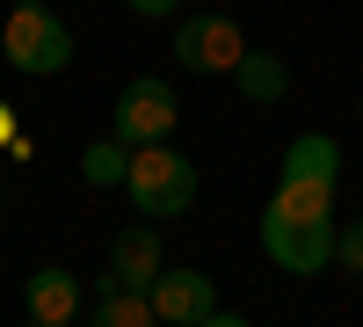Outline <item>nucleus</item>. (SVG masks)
<instances>
[{"mask_svg":"<svg viewBox=\"0 0 363 327\" xmlns=\"http://www.w3.org/2000/svg\"><path fill=\"white\" fill-rule=\"evenodd\" d=\"M80 327H160V313L145 291H109V299H95L80 313Z\"/></svg>","mask_w":363,"mask_h":327,"instance_id":"obj_12","label":"nucleus"},{"mask_svg":"<svg viewBox=\"0 0 363 327\" xmlns=\"http://www.w3.org/2000/svg\"><path fill=\"white\" fill-rule=\"evenodd\" d=\"M284 174H298V182H335V174H342V145L327 131H298L284 145Z\"/></svg>","mask_w":363,"mask_h":327,"instance_id":"obj_9","label":"nucleus"},{"mask_svg":"<svg viewBox=\"0 0 363 327\" xmlns=\"http://www.w3.org/2000/svg\"><path fill=\"white\" fill-rule=\"evenodd\" d=\"M233 80H240V95H247V102H284V87H291V66H284L277 51H247V58L233 66Z\"/></svg>","mask_w":363,"mask_h":327,"instance_id":"obj_11","label":"nucleus"},{"mask_svg":"<svg viewBox=\"0 0 363 327\" xmlns=\"http://www.w3.org/2000/svg\"><path fill=\"white\" fill-rule=\"evenodd\" d=\"M174 58L189 73H233L240 58H247V37H240L233 15H189L174 29Z\"/></svg>","mask_w":363,"mask_h":327,"instance_id":"obj_5","label":"nucleus"},{"mask_svg":"<svg viewBox=\"0 0 363 327\" xmlns=\"http://www.w3.org/2000/svg\"><path fill=\"white\" fill-rule=\"evenodd\" d=\"M15 8H44V0H15Z\"/></svg>","mask_w":363,"mask_h":327,"instance_id":"obj_18","label":"nucleus"},{"mask_svg":"<svg viewBox=\"0 0 363 327\" xmlns=\"http://www.w3.org/2000/svg\"><path fill=\"white\" fill-rule=\"evenodd\" d=\"M22 327H44V320H22Z\"/></svg>","mask_w":363,"mask_h":327,"instance_id":"obj_19","label":"nucleus"},{"mask_svg":"<svg viewBox=\"0 0 363 327\" xmlns=\"http://www.w3.org/2000/svg\"><path fill=\"white\" fill-rule=\"evenodd\" d=\"M167 270V240L153 226H124L109 240V277L124 284V291H153V277Z\"/></svg>","mask_w":363,"mask_h":327,"instance_id":"obj_8","label":"nucleus"},{"mask_svg":"<svg viewBox=\"0 0 363 327\" xmlns=\"http://www.w3.org/2000/svg\"><path fill=\"white\" fill-rule=\"evenodd\" d=\"M0 204H8V189H0Z\"/></svg>","mask_w":363,"mask_h":327,"instance_id":"obj_20","label":"nucleus"},{"mask_svg":"<svg viewBox=\"0 0 363 327\" xmlns=\"http://www.w3.org/2000/svg\"><path fill=\"white\" fill-rule=\"evenodd\" d=\"M0 51H8V66H15V73L51 80V73H66V66H73V29L58 22L51 8H15L8 29H0Z\"/></svg>","mask_w":363,"mask_h":327,"instance_id":"obj_2","label":"nucleus"},{"mask_svg":"<svg viewBox=\"0 0 363 327\" xmlns=\"http://www.w3.org/2000/svg\"><path fill=\"white\" fill-rule=\"evenodd\" d=\"M0 145L15 153V109H8V102H0Z\"/></svg>","mask_w":363,"mask_h":327,"instance_id":"obj_15","label":"nucleus"},{"mask_svg":"<svg viewBox=\"0 0 363 327\" xmlns=\"http://www.w3.org/2000/svg\"><path fill=\"white\" fill-rule=\"evenodd\" d=\"M145 299H153V313H160V327H196V320H211L218 313V284H211L203 270H167L153 277V291H145Z\"/></svg>","mask_w":363,"mask_h":327,"instance_id":"obj_6","label":"nucleus"},{"mask_svg":"<svg viewBox=\"0 0 363 327\" xmlns=\"http://www.w3.org/2000/svg\"><path fill=\"white\" fill-rule=\"evenodd\" d=\"M22 306H29V320H44V327H73L87 313V284L66 270V262H37L29 284H22Z\"/></svg>","mask_w":363,"mask_h":327,"instance_id":"obj_7","label":"nucleus"},{"mask_svg":"<svg viewBox=\"0 0 363 327\" xmlns=\"http://www.w3.org/2000/svg\"><path fill=\"white\" fill-rule=\"evenodd\" d=\"M262 211H269V218H298V226H306V218H327V211H335V182H298V174H284V182L269 189Z\"/></svg>","mask_w":363,"mask_h":327,"instance_id":"obj_10","label":"nucleus"},{"mask_svg":"<svg viewBox=\"0 0 363 327\" xmlns=\"http://www.w3.org/2000/svg\"><path fill=\"white\" fill-rule=\"evenodd\" d=\"M131 8H138V15H174L182 0H131Z\"/></svg>","mask_w":363,"mask_h":327,"instance_id":"obj_16","label":"nucleus"},{"mask_svg":"<svg viewBox=\"0 0 363 327\" xmlns=\"http://www.w3.org/2000/svg\"><path fill=\"white\" fill-rule=\"evenodd\" d=\"M124 189L145 218H182L196 204V160L182 145H131V167H124Z\"/></svg>","mask_w":363,"mask_h":327,"instance_id":"obj_1","label":"nucleus"},{"mask_svg":"<svg viewBox=\"0 0 363 327\" xmlns=\"http://www.w3.org/2000/svg\"><path fill=\"white\" fill-rule=\"evenodd\" d=\"M335 262L363 277V218H356V226H342V248H335Z\"/></svg>","mask_w":363,"mask_h":327,"instance_id":"obj_14","label":"nucleus"},{"mask_svg":"<svg viewBox=\"0 0 363 327\" xmlns=\"http://www.w3.org/2000/svg\"><path fill=\"white\" fill-rule=\"evenodd\" d=\"M124 167H131V145L124 138H95V145H87V153H80V174H87V182H95V189H124Z\"/></svg>","mask_w":363,"mask_h":327,"instance_id":"obj_13","label":"nucleus"},{"mask_svg":"<svg viewBox=\"0 0 363 327\" xmlns=\"http://www.w3.org/2000/svg\"><path fill=\"white\" fill-rule=\"evenodd\" d=\"M196 327H247V320H240V313H225V306H218V313H211V320H196Z\"/></svg>","mask_w":363,"mask_h":327,"instance_id":"obj_17","label":"nucleus"},{"mask_svg":"<svg viewBox=\"0 0 363 327\" xmlns=\"http://www.w3.org/2000/svg\"><path fill=\"white\" fill-rule=\"evenodd\" d=\"M335 248H342V226L335 218H269L262 211V255L277 262V270H291V277H320L327 262H335Z\"/></svg>","mask_w":363,"mask_h":327,"instance_id":"obj_4","label":"nucleus"},{"mask_svg":"<svg viewBox=\"0 0 363 327\" xmlns=\"http://www.w3.org/2000/svg\"><path fill=\"white\" fill-rule=\"evenodd\" d=\"M174 124H182V95H174L160 73H138L124 95H116V109H109V131L124 138V145H160Z\"/></svg>","mask_w":363,"mask_h":327,"instance_id":"obj_3","label":"nucleus"}]
</instances>
